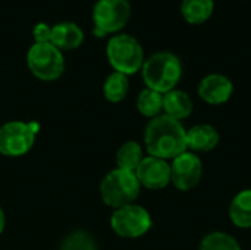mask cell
Wrapping results in <instances>:
<instances>
[{
  "instance_id": "7402d4cb",
  "label": "cell",
  "mask_w": 251,
  "mask_h": 250,
  "mask_svg": "<svg viewBox=\"0 0 251 250\" xmlns=\"http://www.w3.org/2000/svg\"><path fill=\"white\" fill-rule=\"evenodd\" d=\"M51 35V25L47 22H38L32 28V38L34 43H50Z\"/></svg>"
},
{
  "instance_id": "8fae6325",
  "label": "cell",
  "mask_w": 251,
  "mask_h": 250,
  "mask_svg": "<svg viewBox=\"0 0 251 250\" xmlns=\"http://www.w3.org/2000/svg\"><path fill=\"white\" fill-rule=\"evenodd\" d=\"M197 93L200 99L209 105H222L231 99L234 93V84L224 74H209L201 78Z\"/></svg>"
},
{
  "instance_id": "5b68a950",
  "label": "cell",
  "mask_w": 251,
  "mask_h": 250,
  "mask_svg": "<svg viewBox=\"0 0 251 250\" xmlns=\"http://www.w3.org/2000/svg\"><path fill=\"white\" fill-rule=\"evenodd\" d=\"M132 7L129 0H97L93 6L94 34L104 37L119 34L129 22Z\"/></svg>"
},
{
  "instance_id": "5bb4252c",
  "label": "cell",
  "mask_w": 251,
  "mask_h": 250,
  "mask_svg": "<svg viewBox=\"0 0 251 250\" xmlns=\"http://www.w3.org/2000/svg\"><path fill=\"white\" fill-rule=\"evenodd\" d=\"M163 112L176 121L188 118L193 112V100L190 94L178 88L168 91L163 94Z\"/></svg>"
},
{
  "instance_id": "52a82bcc",
  "label": "cell",
  "mask_w": 251,
  "mask_h": 250,
  "mask_svg": "<svg viewBox=\"0 0 251 250\" xmlns=\"http://www.w3.org/2000/svg\"><path fill=\"white\" fill-rule=\"evenodd\" d=\"M37 125L32 122L12 121L0 127V155L6 158H19L26 155L34 143Z\"/></svg>"
},
{
  "instance_id": "6da1fadb",
  "label": "cell",
  "mask_w": 251,
  "mask_h": 250,
  "mask_svg": "<svg viewBox=\"0 0 251 250\" xmlns=\"http://www.w3.org/2000/svg\"><path fill=\"white\" fill-rule=\"evenodd\" d=\"M144 144L149 156L159 159H175L181 153L187 152V131L181 121H176L168 115H159L146 127Z\"/></svg>"
},
{
  "instance_id": "e0dca14e",
  "label": "cell",
  "mask_w": 251,
  "mask_h": 250,
  "mask_svg": "<svg viewBox=\"0 0 251 250\" xmlns=\"http://www.w3.org/2000/svg\"><path fill=\"white\" fill-rule=\"evenodd\" d=\"M144 159L143 156V149L137 141H126L124 143L118 152H116V165L119 169H125L129 172H135L141 161Z\"/></svg>"
},
{
  "instance_id": "44dd1931",
  "label": "cell",
  "mask_w": 251,
  "mask_h": 250,
  "mask_svg": "<svg viewBox=\"0 0 251 250\" xmlns=\"http://www.w3.org/2000/svg\"><path fill=\"white\" fill-rule=\"evenodd\" d=\"M60 250H97V243L90 233L75 231L63 239Z\"/></svg>"
},
{
  "instance_id": "4fadbf2b",
  "label": "cell",
  "mask_w": 251,
  "mask_h": 250,
  "mask_svg": "<svg viewBox=\"0 0 251 250\" xmlns=\"http://www.w3.org/2000/svg\"><path fill=\"white\" fill-rule=\"evenodd\" d=\"M219 144V133L210 124H197L187 131V149L196 152H210Z\"/></svg>"
},
{
  "instance_id": "d6986e66",
  "label": "cell",
  "mask_w": 251,
  "mask_h": 250,
  "mask_svg": "<svg viewBox=\"0 0 251 250\" xmlns=\"http://www.w3.org/2000/svg\"><path fill=\"white\" fill-rule=\"evenodd\" d=\"M137 109L147 118H156L163 112V94L151 88H144L137 97Z\"/></svg>"
},
{
  "instance_id": "ac0fdd59",
  "label": "cell",
  "mask_w": 251,
  "mask_h": 250,
  "mask_svg": "<svg viewBox=\"0 0 251 250\" xmlns=\"http://www.w3.org/2000/svg\"><path fill=\"white\" fill-rule=\"evenodd\" d=\"M129 91V80L121 72H112L103 84V94L110 103L122 102Z\"/></svg>"
},
{
  "instance_id": "ffe728a7",
  "label": "cell",
  "mask_w": 251,
  "mask_h": 250,
  "mask_svg": "<svg viewBox=\"0 0 251 250\" xmlns=\"http://www.w3.org/2000/svg\"><path fill=\"white\" fill-rule=\"evenodd\" d=\"M200 250H241V246L231 234L224 231H213L203 237Z\"/></svg>"
},
{
  "instance_id": "9a60e30c",
  "label": "cell",
  "mask_w": 251,
  "mask_h": 250,
  "mask_svg": "<svg viewBox=\"0 0 251 250\" xmlns=\"http://www.w3.org/2000/svg\"><path fill=\"white\" fill-rule=\"evenodd\" d=\"M215 10V0H182L181 13L191 25H200L210 19Z\"/></svg>"
},
{
  "instance_id": "2e32d148",
  "label": "cell",
  "mask_w": 251,
  "mask_h": 250,
  "mask_svg": "<svg viewBox=\"0 0 251 250\" xmlns=\"http://www.w3.org/2000/svg\"><path fill=\"white\" fill-rule=\"evenodd\" d=\"M229 218L238 228H251V190H243L232 199Z\"/></svg>"
},
{
  "instance_id": "30bf717a",
  "label": "cell",
  "mask_w": 251,
  "mask_h": 250,
  "mask_svg": "<svg viewBox=\"0 0 251 250\" xmlns=\"http://www.w3.org/2000/svg\"><path fill=\"white\" fill-rule=\"evenodd\" d=\"M135 177L140 186L149 190H162L171 183V165L165 159L146 156L135 169Z\"/></svg>"
},
{
  "instance_id": "8992f818",
  "label": "cell",
  "mask_w": 251,
  "mask_h": 250,
  "mask_svg": "<svg viewBox=\"0 0 251 250\" xmlns=\"http://www.w3.org/2000/svg\"><path fill=\"white\" fill-rule=\"evenodd\" d=\"M26 65L41 81H54L65 72L63 53L51 43H34L26 52Z\"/></svg>"
},
{
  "instance_id": "7a4b0ae2",
  "label": "cell",
  "mask_w": 251,
  "mask_h": 250,
  "mask_svg": "<svg viewBox=\"0 0 251 250\" xmlns=\"http://www.w3.org/2000/svg\"><path fill=\"white\" fill-rule=\"evenodd\" d=\"M141 75L147 88L166 94L179 83L182 62L172 52H156L144 60Z\"/></svg>"
},
{
  "instance_id": "ba28073f",
  "label": "cell",
  "mask_w": 251,
  "mask_h": 250,
  "mask_svg": "<svg viewBox=\"0 0 251 250\" xmlns=\"http://www.w3.org/2000/svg\"><path fill=\"white\" fill-rule=\"evenodd\" d=\"M153 225L149 211L140 205H128L115 209L110 217V227L115 234L124 239H137L144 236Z\"/></svg>"
},
{
  "instance_id": "7c38bea8",
  "label": "cell",
  "mask_w": 251,
  "mask_h": 250,
  "mask_svg": "<svg viewBox=\"0 0 251 250\" xmlns=\"http://www.w3.org/2000/svg\"><path fill=\"white\" fill-rule=\"evenodd\" d=\"M84 37L82 28L72 21H62L51 25L50 43L60 52L78 49L84 43Z\"/></svg>"
},
{
  "instance_id": "3957f363",
  "label": "cell",
  "mask_w": 251,
  "mask_h": 250,
  "mask_svg": "<svg viewBox=\"0 0 251 250\" xmlns=\"http://www.w3.org/2000/svg\"><path fill=\"white\" fill-rule=\"evenodd\" d=\"M106 56L113 71L126 77L141 71L146 60L141 43L126 32H119L109 38L106 44Z\"/></svg>"
},
{
  "instance_id": "603a6c76",
  "label": "cell",
  "mask_w": 251,
  "mask_h": 250,
  "mask_svg": "<svg viewBox=\"0 0 251 250\" xmlns=\"http://www.w3.org/2000/svg\"><path fill=\"white\" fill-rule=\"evenodd\" d=\"M4 225H6V217H4L3 209L0 208V236H1V233H3V230H4Z\"/></svg>"
},
{
  "instance_id": "9c48e42d",
  "label": "cell",
  "mask_w": 251,
  "mask_h": 250,
  "mask_svg": "<svg viewBox=\"0 0 251 250\" xmlns=\"http://www.w3.org/2000/svg\"><path fill=\"white\" fill-rule=\"evenodd\" d=\"M203 175L201 159L193 152H184L171 164V183L181 192L194 189Z\"/></svg>"
},
{
  "instance_id": "277c9868",
  "label": "cell",
  "mask_w": 251,
  "mask_h": 250,
  "mask_svg": "<svg viewBox=\"0 0 251 250\" xmlns=\"http://www.w3.org/2000/svg\"><path fill=\"white\" fill-rule=\"evenodd\" d=\"M140 189L141 186L135 172L116 168L103 178L100 184V196L106 206L119 209L132 205L140 194Z\"/></svg>"
}]
</instances>
